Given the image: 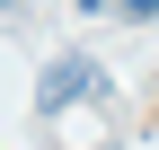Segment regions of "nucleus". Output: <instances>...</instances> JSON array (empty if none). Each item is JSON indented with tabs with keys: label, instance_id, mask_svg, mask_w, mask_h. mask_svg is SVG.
<instances>
[{
	"label": "nucleus",
	"instance_id": "1",
	"mask_svg": "<svg viewBox=\"0 0 159 150\" xmlns=\"http://www.w3.org/2000/svg\"><path fill=\"white\" fill-rule=\"evenodd\" d=\"M71 97H97V62H80V53H62V62L35 80V115H62Z\"/></svg>",
	"mask_w": 159,
	"mask_h": 150
},
{
	"label": "nucleus",
	"instance_id": "2",
	"mask_svg": "<svg viewBox=\"0 0 159 150\" xmlns=\"http://www.w3.org/2000/svg\"><path fill=\"white\" fill-rule=\"evenodd\" d=\"M115 9H124V18H159V0H115Z\"/></svg>",
	"mask_w": 159,
	"mask_h": 150
},
{
	"label": "nucleus",
	"instance_id": "3",
	"mask_svg": "<svg viewBox=\"0 0 159 150\" xmlns=\"http://www.w3.org/2000/svg\"><path fill=\"white\" fill-rule=\"evenodd\" d=\"M80 9H106V0H80Z\"/></svg>",
	"mask_w": 159,
	"mask_h": 150
},
{
	"label": "nucleus",
	"instance_id": "4",
	"mask_svg": "<svg viewBox=\"0 0 159 150\" xmlns=\"http://www.w3.org/2000/svg\"><path fill=\"white\" fill-rule=\"evenodd\" d=\"M0 9H9V0H0Z\"/></svg>",
	"mask_w": 159,
	"mask_h": 150
}]
</instances>
